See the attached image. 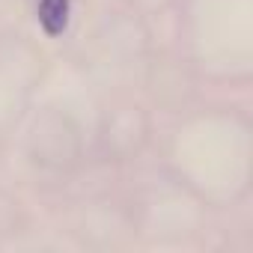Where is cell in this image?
I'll return each instance as SVG.
<instances>
[{
	"instance_id": "cell-1",
	"label": "cell",
	"mask_w": 253,
	"mask_h": 253,
	"mask_svg": "<svg viewBox=\"0 0 253 253\" xmlns=\"http://www.w3.org/2000/svg\"><path fill=\"white\" fill-rule=\"evenodd\" d=\"M39 21L48 33H63L69 21V0H42L39 3Z\"/></svg>"
}]
</instances>
